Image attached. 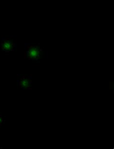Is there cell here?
I'll return each mask as SVG.
<instances>
[{
  "mask_svg": "<svg viewBox=\"0 0 114 149\" xmlns=\"http://www.w3.org/2000/svg\"><path fill=\"white\" fill-rule=\"evenodd\" d=\"M27 53L29 59H38L43 54V50L37 46H28L27 47Z\"/></svg>",
  "mask_w": 114,
  "mask_h": 149,
  "instance_id": "obj_1",
  "label": "cell"
},
{
  "mask_svg": "<svg viewBox=\"0 0 114 149\" xmlns=\"http://www.w3.org/2000/svg\"><path fill=\"white\" fill-rule=\"evenodd\" d=\"M31 82V80L29 77H22L19 79V86L21 88L29 89L30 88Z\"/></svg>",
  "mask_w": 114,
  "mask_h": 149,
  "instance_id": "obj_2",
  "label": "cell"
},
{
  "mask_svg": "<svg viewBox=\"0 0 114 149\" xmlns=\"http://www.w3.org/2000/svg\"><path fill=\"white\" fill-rule=\"evenodd\" d=\"M15 47V45L10 41L8 39H6L1 44V48L3 50L10 51L13 50L14 47Z\"/></svg>",
  "mask_w": 114,
  "mask_h": 149,
  "instance_id": "obj_3",
  "label": "cell"
},
{
  "mask_svg": "<svg viewBox=\"0 0 114 149\" xmlns=\"http://www.w3.org/2000/svg\"><path fill=\"white\" fill-rule=\"evenodd\" d=\"M3 117H2V116L0 115V126H1V124H2V123H3Z\"/></svg>",
  "mask_w": 114,
  "mask_h": 149,
  "instance_id": "obj_4",
  "label": "cell"
}]
</instances>
